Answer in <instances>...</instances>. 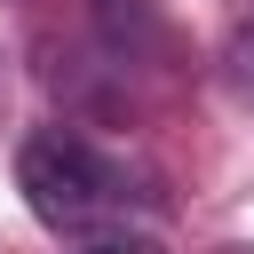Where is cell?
Here are the masks:
<instances>
[{
	"instance_id": "1",
	"label": "cell",
	"mask_w": 254,
	"mask_h": 254,
	"mask_svg": "<svg viewBox=\"0 0 254 254\" xmlns=\"http://www.w3.org/2000/svg\"><path fill=\"white\" fill-rule=\"evenodd\" d=\"M16 190L71 246H135V238H159V222L143 214V190L127 183V167L103 159L71 127H40V135L16 143Z\"/></svg>"
},
{
	"instance_id": "2",
	"label": "cell",
	"mask_w": 254,
	"mask_h": 254,
	"mask_svg": "<svg viewBox=\"0 0 254 254\" xmlns=\"http://www.w3.org/2000/svg\"><path fill=\"white\" fill-rule=\"evenodd\" d=\"M95 8H103V32H111V48H127V56H135V48L159 32L151 0H95Z\"/></svg>"
},
{
	"instance_id": "3",
	"label": "cell",
	"mask_w": 254,
	"mask_h": 254,
	"mask_svg": "<svg viewBox=\"0 0 254 254\" xmlns=\"http://www.w3.org/2000/svg\"><path fill=\"white\" fill-rule=\"evenodd\" d=\"M222 71H230V87H238V103H254V16H238V32H230V48H222Z\"/></svg>"
}]
</instances>
